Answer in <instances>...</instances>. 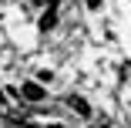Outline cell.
Returning a JSON list of instances; mask_svg holds the SVG:
<instances>
[{"label": "cell", "mask_w": 131, "mask_h": 128, "mask_svg": "<svg viewBox=\"0 0 131 128\" xmlns=\"http://www.w3.org/2000/svg\"><path fill=\"white\" fill-rule=\"evenodd\" d=\"M0 118H10V121H24V111H20V105L10 98V91H4L0 88Z\"/></svg>", "instance_id": "6da1fadb"}, {"label": "cell", "mask_w": 131, "mask_h": 128, "mask_svg": "<svg viewBox=\"0 0 131 128\" xmlns=\"http://www.w3.org/2000/svg\"><path fill=\"white\" fill-rule=\"evenodd\" d=\"M88 128H108V118H97L94 125H88Z\"/></svg>", "instance_id": "5b68a950"}, {"label": "cell", "mask_w": 131, "mask_h": 128, "mask_svg": "<svg viewBox=\"0 0 131 128\" xmlns=\"http://www.w3.org/2000/svg\"><path fill=\"white\" fill-rule=\"evenodd\" d=\"M54 24H57V10H54V7H47L44 17H40V31H50Z\"/></svg>", "instance_id": "277c9868"}, {"label": "cell", "mask_w": 131, "mask_h": 128, "mask_svg": "<svg viewBox=\"0 0 131 128\" xmlns=\"http://www.w3.org/2000/svg\"><path fill=\"white\" fill-rule=\"evenodd\" d=\"M67 105H71V108H74L77 115H84V118L91 115V108H88V101H84V98H77V94H71V98H67Z\"/></svg>", "instance_id": "3957f363"}, {"label": "cell", "mask_w": 131, "mask_h": 128, "mask_svg": "<svg viewBox=\"0 0 131 128\" xmlns=\"http://www.w3.org/2000/svg\"><path fill=\"white\" fill-rule=\"evenodd\" d=\"M20 94L27 98V101H40V98H47V94H44V88H40V84H34V81L24 84V88H20Z\"/></svg>", "instance_id": "7a4b0ae2"}, {"label": "cell", "mask_w": 131, "mask_h": 128, "mask_svg": "<svg viewBox=\"0 0 131 128\" xmlns=\"http://www.w3.org/2000/svg\"><path fill=\"white\" fill-rule=\"evenodd\" d=\"M44 128H64V125H44Z\"/></svg>", "instance_id": "ba28073f"}, {"label": "cell", "mask_w": 131, "mask_h": 128, "mask_svg": "<svg viewBox=\"0 0 131 128\" xmlns=\"http://www.w3.org/2000/svg\"><path fill=\"white\" fill-rule=\"evenodd\" d=\"M34 4H40V7H54L57 0H34Z\"/></svg>", "instance_id": "8992f818"}, {"label": "cell", "mask_w": 131, "mask_h": 128, "mask_svg": "<svg viewBox=\"0 0 131 128\" xmlns=\"http://www.w3.org/2000/svg\"><path fill=\"white\" fill-rule=\"evenodd\" d=\"M101 4H104V0H88V7H91V10H97Z\"/></svg>", "instance_id": "52a82bcc"}]
</instances>
